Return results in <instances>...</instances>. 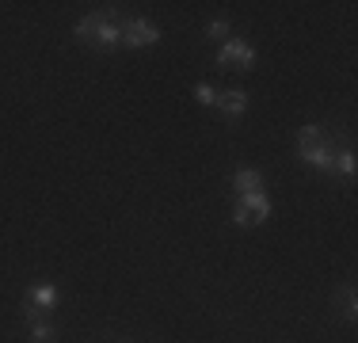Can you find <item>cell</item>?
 <instances>
[{"instance_id": "cell-3", "label": "cell", "mask_w": 358, "mask_h": 343, "mask_svg": "<svg viewBox=\"0 0 358 343\" xmlns=\"http://www.w3.org/2000/svg\"><path fill=\"white\" fill-rule=\"evenodd\" d=\"M267 214H271V199L267 195H236V206H233V221L241 229H252V225H259V221H267Z\"/></svg>"}, {"instance_id": "cell-5", "label": "cell", "mask_w": 358, "mask_h": 343, "mask_svg": "<svg viewBox=\"0 0 358 343\" xmlns=\"http://www.w3.org/2000/svg\"><path fill=\"white\" fill-rule=\"evenodd\" d=\"M217 65H221V69H252V65H255L252 42H248V38H229V42H221Z\"/></svg>"}, {"instance_id": "cell-9", "label": "cell", "mask_w": 358, "mask_h": 343, "mask_svg": "<svg viewBox=\"0 0 358 343\" xmlns=\"http://www.w3.org/2000/svg\"><path fill=\"white\" fill-rule=\"evenodd\" d=\"M27 305H31V309H42V313H46V309H54V305H57V286H50V282H38V286L31 290Z\"/></svg>"}, {"instance_id": "cell-12", "label": "cell", "mask_w": 358, "mask_h": 343, "mask_svg": "<svg viewBox=\"0 0 358 343\" xmlns=\"http://www.w3.org/2000/svg\"><path fill=\"white\" fill-rule=\"evenodd\" d=\"M336 305L343 309V321H355V313H358V298H355V290H351V286H347L343 294L336 298Z\"/></svg>"}, {"instance_id": "cell-6", "label": "cell", "mask_w": 358, "mask_h": 343, "mask_svg": "<svg viewBox=\"0 0 358 343\" xmlns=\"http://www.w3.org/2000/svg\"><path fill=\"white\" fill-rule=\"evenodd\" d=\"M27 328H31V340H35V343H54V336H57L54 321H50L42 309H31V313H27Z\"/></svg>"}, {"instance_id": "cell-7", "label": "cell", "mask_w": 358, "mask_h": 343, "mask_svg": "<svg viewBox=\"0 0 358 343\" xmlns=\"http://www.w3.org/2000/svg\"><path fill=\"white\" fill-rule=\"evenodd\" d=\"M233 187H236V195H259V191H263V172L241 168V172L233 176Z\"/></svg>"}, {"instance_id": "cell-11", "label": "cell", "mask_w": 358, "mask_h": 343, "mask_svg": "<svg viewBox=\"0 0 358 343\" xmlns=\"http://www.w3.org/2000/svg\"><path fill=\"white\" fill-rule=\"evenodd\" d=\"M194 99L202 103V107H217V99H221V92L214 88L210 80H202V84H194Z\"/></svg>"}, {"instance_id": "cell-4", "label": "cell", "mask_w": 358, "mask_h": 343, "mask_svg": "<svg viewBox=\"0 0 358 343\" xmlns=\"http://www.w3.org/2000/svg\"><path fill=\"white\" fill-rule=\"evenodd\" d=\"M157 42H160V27L152 20L134 15V20L122 23V46L126 50H145V46H157Z\"/></svg>"}, {"instance_id": "cell-13", "label": "cell", "mask_w": 358, "mask_h": 343, "mask_svg": "<svg viewBox=\"0 0 358 343\" xmlns=\"http://www.w3.org/2000/svg\"><path fill=\"white\" fill-rule=\"evenodd\" d=\"M206 34L214 42H229V20H210L206 23Z\"/></svg>"}, {"instance_id": "cell-2", "label": "cell", "mask_w": 358, "mask_h": 343, "mask_svg": "<svg viewBox=\"0 0 358 343\" xmlns=\"http://www.w3.org/2000/svg\"><path fill=\"white\" fill-rule=\"evenodd\" d=\"M297 157L309 168L336 176V145H331V137L324 134L320 126H301V130H297Z\"/></svg>"}, {"instance_id": "cell-8", "label": "cell", "mask_w": 358, "mask_h": 343, "mask_svg": "<svg viewBox=\"0 0 358 343\" xmlns=\"http://www.w3.org/2000/svg\"><path fill=\"white\" fill-rule=\"evenodd\" d=\"M217 107L225 111L229 118H241L244 111H248V96H244L241 88H233V92H221V99H217Z\"/></svg>"}, {"instance_id": "cell-1", "label": "cell", "mask_w": 358, "mask_h": 343, "mask_svg": "<svg viewBox=\"0 0 358 343\" xmlns=\"http://www.w3.org/2000/svg\"><path fill=\"white\" fill-rule=\"evenodd\" d=\"M76 38L88 42L96 50H115L122 46V23H118V8H99V12L84 15L76 23Z\"/></svg>"}, {"instance_id": "cell-10", "label": "cell", "mask_w": 358, "mask_h": 343, "mask_svg": "<svg viewBox=\"0 0 358 343\" xmlns=\"http://www.w3.org/2000/svg\"><path fill=\"white\" fill-rule=\"evenodd\" d=\"M355 168H358L355 149H339L336 153V172H339V176H347V179H355Z\"/></svg>"}]
</instances>
